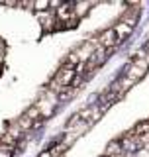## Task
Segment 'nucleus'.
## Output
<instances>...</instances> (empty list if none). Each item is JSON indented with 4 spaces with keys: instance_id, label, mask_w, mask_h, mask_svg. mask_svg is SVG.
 <instances>
[{
    "instance_id": "obj_1",
    "label": "nucleus",
    "mask_w": 149,
    "mask_h": 157,
    "mask_svg": "<svg viewBox=\"0 0 149 157\" xmlns=\"http://www.w3.org/2000/svg\"><path fill=\"white\" fill-rule=\"evenodd\" d=\"M73 78H74V69H67V67H61L59 71L55 73V77L51 78V81H55L59 86H71V82H73Z\"/></svg>"
},
{
    "instance_id": "obj_2",
    "label": "nucleus",
    "mask_w": 149,
    "mask_h": 157,
    "mask_svg": "<svg viewBox=\"0 0 149 157\" xmlns=\"http://www.w3.org/2000/svg\"><path fill=\"white\" fill-rule=\"evenodd\" d=\"M122 153H124V149H122L120 141H110V145L106 149V157H122Z\"/></svg>"
},
{
    "instance_id": "obj_3",
    "label": "nucleus",
    "mask_w": 149,
    "mask_h": 157,
    "mask_svg": "<svg viewBox=\"0 0 149 157\" xmlns=\"http://www.w3.org/2000/svg\"><path fill=\"white\" fill-rule=\"evenodd\" d=\"M39 20H41L43 29H53V28H55V24H53L55 14H39Z\"/></svg>"
},
{
    "instance_id": "obj_4",
    "label": "nucleus",
    "mask_w": 149,
    "mask_h": 157,
    "mask_svg": "<svg viewBox=\"0 0 149 157\" xmlns=\"http://www.w3.org/2000/svg\"><path fill=\"white\" fill-rule=\"evenodd\" d=\"M92 8V4L90 2H81V4H73V16L74 18H78V16H82L86 10H90Z\"/></svg>"
},
{
    "instance_id": "obj_5",
    "label": "nucleus",
    "mask_w": 149,
    "mask_h": 157,
    "mask_svg": "<svg viewBox=\"0 0 149 157\" xmlns=\"http://www.w3.org/2000/svg\"><path fill=\"white\" fill-rule=\"evenodd\" d=\"M59 157H63V155H59Z\"/></svg>"
}]
</instances>
